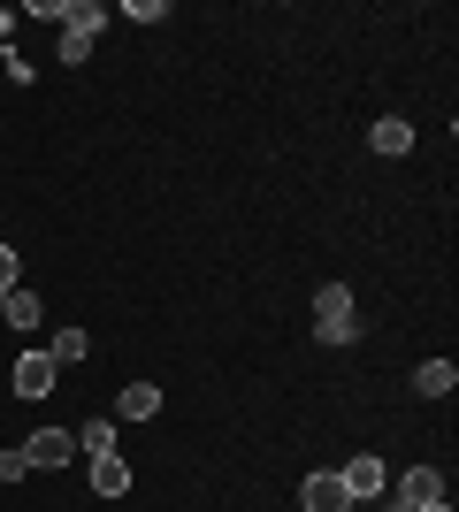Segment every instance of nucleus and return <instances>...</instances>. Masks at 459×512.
I'll return each mask as SVG.
<instances>
[{
	"label": "nucleus",
	"instance_id": "nucleus-1",
	"mask_svg": "<svg viewBox=\"0 0 459 512\" xmlns=\"http://www.w3.org/2000/svg\"><path fill=\"white\" fill-rule=\"evenodd\" d=\"M314 329H322V344H352L360 337V314H352L345 283H322V291H314Z\"/></svg>",
	"mask_w": 459,
	"mask_h": 512
},
{
	"label": "nucleus",
	"instance_id": "nucleus-2",
	"mask_svg": "<svg viewBox=\"0 0 459 512\" xmlns=\"http://www.w3.org/2000/svg\"><path fill=\"white\" fill-rule=\"evenodd\" d=\"M62 23H69V31H62V62L77 69V62L92 54V39H100V23H108V8H100V0H69V8H62Z\"/></svg>",
	"mask_w": 459,
	"mask_h": 512
},
{
	"label": "nucleus",
	"instance_id": "nucleus-3",
	"mask_svg": "<svg viewBox=\"0 0 459 512\" xmlns=\"http://www.w3.org/2000/svg\"><path fill=\"white\" fill-rule=\"evenodd\" d=\"M16 451L31 467H69V459H77V436H69V428H39V436H23Z\"/></svg>",
	"mask_w": 459,
	"mask_h": 512
},
{
	"label": "nucleus",
	"instance_id": "nucleus-4",
	"mask_svg": "<svg viewBox=\"0 0 459 512\" xmlns=\"http://www.w3.org/2000/svg\"><path fill=\"white\" fill-rule=\"evenodd\" d=\"M337 482H345L352 505H360V497H383V459H375V451H360V459H345V467H337Z\"/></svg>",
	"mask_w": 459,
	"mask_h": 512
},
{
	"label": "nucleus",
	"instance_id": "nucleus-5",
	"mask_svg": "<svg viewBox=\"0 0 459 512\" xmlns=\"http://www.w3.org/2000/svg\"><path fill=\"white\" fill-rule=\"evenodd\" d=\"M299 505H306V512H352V497H345V482H337V467H322V474H306V490H299Z\"/></svg>",
	"mask_w": 459,
	"mask_h": 512
},
{
	"label": "nucleus",
	"instance_id": "nucleus-6",
	"mask_svg": "<svg viewBox=\"0 0 459 512\" xmlns=\"http://www.w3.org/2000/svg\"><path fill=\"white\" fill-rule=\"evenodd\" d=\"M398 505H444V474L437 467H406V474H398Z\"/></svg>",
	"mask_w": 459,
	"mask_h": 512
},
{
	"label": "nucleus",
	"instance_id": "nucleus-7",
	"mask_svg": "<svg viewBox=\"0 0 459 512\" xmlns=\"http://www.w3.org/2000/svg\"><path fill=\"white\" fill-rule=\"evenodd\" d=\"M54 375H62V367L46 360V352H16V398H46Z\"/></svg>",
	"mask_w": 459,
	"mask_h": 512
},
{
	"label": "nucleus",
	"instance_id": "nucleus-8",
	"mask_svg": "<svg viewBox=\"0 0 459 512\" xmlns=\"http://www.w3.org/2000/svg\"><path fill=\"white\" fill-rule=\"evenodd\" d=\"M368 146L383 153V161H398V153H414V123H406V115H383V123L368 130Z\"/></svg>",
	"mask_w": 459,
	"mask_h": 512
},
{
	"label": "nucleus",
	"instance_id": "nucleus-9",
	"mask_svg": "<svg viewBox=\"0 0 459 512\" xmlns=\"http://www.w3.org/2000/svg\"><path fill=\"white\" fill-rule=\"evenodd\" d=\"M0 321H8V329H16V337H23V329H39V321H46L39 291H23V283H16V291H8V299H0Z\"/></svg>",
	"mask_w": 459,
	"mask_h": 512
},
{
	"label": "nucleus",
	"instance_id": "nucleus-10",
	"mask_svg": "<svg viewBox=\"0 0 459 512\" xmlns=\"http://www.w3.org/2000/svg\"><path fill=\"white\" fill-rule=\"evenodd\" d=\"M92 490L123 497V490H131V459H123V451H100V459H92Z\"/></svg>",
	"mask_w": 459,
	"mask_h": 512
},
{
	"label": "nucleus",
	"instance_id": "nucleus-11",
	"mask_svg": "<svg viewBox=\"0 0 459 512\" xmlns=\"http://www.w3.org/2000/svg\"><path fill=\"white\" fill-rule=\"evenodd\" d=\"M153 413H161V390H153V383L115 390V421H153Z\"/></svg>",
	"mask_w": 459,
	"mask_h": 512
},
{
	"label": "nucleus",
	"instance_id": "nucleus-12",
	"mask_svg": "<svg viewBox=\"0 0 459 512\" xmlns=\"http://www.w3.org/2000/svg\"><path fill=\"white\" fill-rule=\"evenodd\" d=\"M414 390H421V398H452V390H459V367L452 360H421L414 367Z\"/></svg>",
	"mask_w": 459,
	"mask_h": 512
},
{
	"label": "nucleus",
	"instance_id": "nucleus-13",
	"mask_svg": "<svg viewBox=\"0 0 459 512\" xmlns=\"http://www.w3.org/2000/svg\"><path fill=\"white\" fill-rule=\"evenodd\" d=\"M85 352H92V337H85V329H54V344H46V360H54V367H77Z\"/></svg>",
	"mask_w": 459,
	"mask_h": 512
},
{
	"label": "nucleus",
	"instance_id": "nucleus-14",
	"mask_svg": "<svg viewBox=\"0 0 459 512\" xmlns=\"http://www.w3.org/2000/svg\"><path fill=\"white\" fill-rule=\"evenodd\" d=\"M77 451H92V459L115 451V421H85V428H77Z\"/></svg>",
	"mask_w": 459,
	"mask_h": 512
},
{
	"label": "nucleus",
	"instance_id": "nucleus-15",
	"mask_svg": "<svg viewBox=\"0 0 459 512\" xmlns=\"http://www.w3.org/2000/svg\"><path fill=\"white\" fill-rule=\"evenodd\" d=\"M123 16H131V23H169V0H131Z\"/></svg>",
	"mask_w": 459,
	"mask_h": 512
},
{
	"label": "nucleus",
	"instance_id": "nucleus-16",
	"mask_svg": "<svg viewBox=\"0 0 459 512\" xmlns=\"http://www.w3.org/2000/svg\"><path fill=\"white\" fill-rule=\"evenodd\" d=\"M23 474H31V459H23V451H0V482H23Z\"/></svg>",
	"mask_w": 459,
	"mask_h": 512
},
{
	"label": "nucleus",
	"instance_id": "nucleus-17",
	"mask_svg": "<svg viewBox=\"0 0 459 512\" xmlns=\"http://www.w3.org/2000/svg\"><path fill=\"white\" fill-rule=\"evenodd\" d=\"M16 291V245H0V299Z\"/></svg>",
	"mask_w": 459,
	"mask_h": 512
},
{
	"label": "nucleus",
	"instance_id": "nucleus-18",
	"mask_svg": "<svg viewBox=\"0 0 459 512\" xmlns=\"http://www.w3.org/2000/svg\"><path fill=\"white\" fill-rule=\"evenodd\" d=\"M383 512H414V505H398V497H391V505H383Z\"/></svg>",
	"mask_w": 459,
	"mask_h": 512
},
{
	"label": "nucleus",
	"instance_id": "nucleus-19",
	"mask_svg": "<svg viewBox=\"0 0 459 512\" xmlns=\"http://www.w3.org/2000/svg\"><path fill=\"white\" fill-rule=\"evenodd\" d=\"M421 512H452V505H421Z\"/></svg>",
	"mask_w": 459,
	"mask_h": 512
}]
</instances>
